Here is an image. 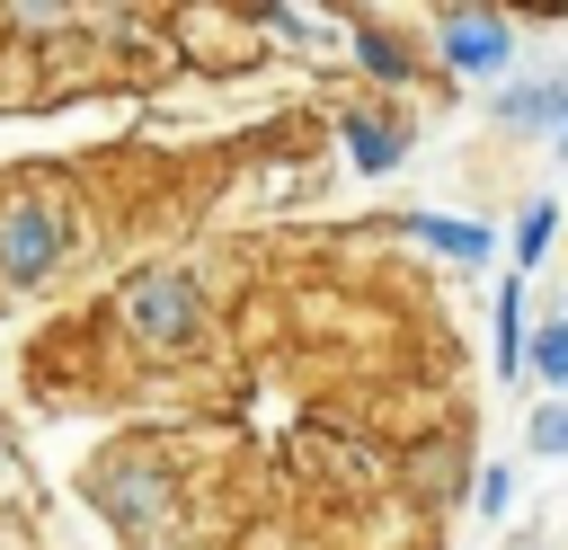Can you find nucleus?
I'll return each mask as SVG.
<instances>
[{"label": "nucleus", "instance_id": "nucleus-2", "mask_svg": "<svg viewBox=\"0 0 568 550\" xmlns=\"http://www.w3.org/2000/svg\"><path fill=\"white\" fill-rule=\"evenodd\" d=\"M98 328H115V346L142 355V364H186V355H204V337H213V293H204L195 266L142 257V266H124V275L106 284Z\"/></svg>", "mask_w": 568, "mask_h": 550}, {"label": "nucleus", "instance_id": "nucleus-8", "mask_svg": "<svg viewBox=\"0 0 568 550\" xmlns=\"http://www.w3.org/2000/svg\"><path fill=\"white\" fill-rule=\"evenodd\" d=\"M399 231H408L417 248L453 257V266H488V257H497V231H488V222H462V213H399Z\"/></svg>", "mask_w": 568, "mask_h": 550}, {"label": "nucleus", "instance_id": "nucleus-11", "mask_svg": "<svg viewBox=\"0 0 568 550\" xmlns=\"http://www.w3.org/2000/svg\"><path fill=\"white\" fill-rule=\"evenodd\" d=\"M550 240H559V204H550V195H532V204L515 213V275H532V266L550 257Z\"/></svg>", "mask_w": 568, "mask_h": 550}, {"label": "nucleus", "instance_id": "nucleus-13", "mask_svg": "<svg viewBox=\"0 0 568 550\" xmlns=\"http://www.w3.org/2000/svg\"><path fill=\"white\" fill-rule=\"evenodd\" d=\"M470 506H479V523H506V515H515V470H506V461L470 470Z\"/></svg>", "mask_w": 568, "mask_h": 550}, {"label": "nucleus", "instance_id": "nucleus-1", "mask_svg": "<svg viewBox=\"0 0 568 550\" xmlns=\"http://www.w3.org/2000/svg\"><path fill=\"white\" fill-rule=\"evenodd\" d=\"M89 248V195L71 169H0V293H53Z\"/></svg>", "mask_w": 568, "mask_h": 550}, {"label": "nucleus", "instance_id": "nucleus-10", "mask_svg": "<svg viewBox=\"0 0 568 550\" xmlns=\"http://www.w3.org/2000/svg\"><path fill=\"white\" fill-rule=\"evenodd\" d=\"M524 346H532V319H524V275L497 284V381L524 373Z\"/></svg>", "mask_w": 568, "mask_h": 550}, {"label": "nucleus", "instance_id": "nucleus-12", "mask_svg": "<svg viewBox=\"0 0 568 550\" xmlns=\"http://www.w3.org/2000/svg\"><path fill=\"white\" fill-rule=\"evenodd\" d=\"M524 373H541L550 390H568V319H541L532 346H524Z\"/></svg>", "mask_w": 568, "mask_h": 550}, {"label": "nucleus", "instance_id": "nucleus-4", "mask_svg": "<svg viewBox=\"0 0 568 550\" xmlns=\"http://www.w3.org/2000/svg\"><path fill=\"white\" fill-rule=\"evenodd\" d=\"M426 35H435V62L453 80H497L506 89V71H515V18L506 9H435Z\"/></svg>", "mask_w": 568, "mask_h": 550}, {"label": "nucleus", "instance_id": "nucleus-7", "mask_svg": "<svg viewBox=\"0 0 568 550\" xmlns=\"http://www.w3.org/2000/svg\"><path fill=\"white\" fill-rule=\"evenodd\" d=\"M497 133H568V62L559 71H524L497 89Z\"/></svg>", "mask_w": 568, "mask_h": 550}, {"label": "nucleus", "instance_id": "nucleus-15", "mask_svg": "<svg viewBox=\"0 0 568 550\" xmlns=\"http://www.w3.org/2000/svg\"><path fill=\"white\" fill-rule=\"evenodd\" d=\"M550 151H559V160H568V133H559V142H550Z\"/></svg>", "mask_w": 568, "mask_h": 550}, {"label": "nucleus", "instance_id": "nucleus-5", "mask_svg": "<svg viewBox=\"0 0 568 550\" xmlns=\"http://www.w3.org/2000/svg\"><path fill=\"white\" fill-rule=\"evenodd\" d=\"M337 151H346L355 177H390V169H408L417 124H408L390 98H355V106H337Z\"/></svg>", "mask_w": 568, "mask_h": 550}, {"label": "nucleus", "instance_id": "nucleus-9", "mask_svg": "<svg viewBox=\"0 0 568 550\" xmlns=\"http://www.w3.org/2000/svg\"><path fill=\"white\" fill-rule=\"evenodd\" d=\"M53 98V71H44V53L36 44H0V115H18V106H44Z\"/></svg>", "mask_w": 568, "mask_h": 550}, {"label": "nucleus", "instance_id": "nucleus-6", "mask_svg": "<svg viewBox=\"0 0 568 550\" xmlns=\"http://www.w3.org/2000/svg\"><path fill=\"white\" fill-rule=\"evenodd\" d=\"M346 44H355V71H364V80H373L382 98H390V89H417V80H426V53H417V44H408V35L390 27V18H373V9H364V18H346Z\"/></svg>", "mask_w": 568, "mask_h": 550}, {"label": "nucleus", "instance_id": "nucleus-3", "mask_svg": "<svg viewBox=\"0 0 568 550\" xmlns=\"http://www.w3.org/2000/svg\"><path fill=\"white\" fill-rule=\"evenodd\" d=\"M80 497H89V515H98L106 532H124V541H160V532L186 515V479H178V461H169L151 435H115V444L80 470Z\"/></svg>", "mask_w": 568, "mask_h": 550}, {"label": "nucleus", "instance_id": "nucleus-14", "mask_svg": "<svg viewBox=\"0 0 568 550\" xmlns=\"http://www.w3.org/2000/svg\"><path fill=\"white\" fill-rule=\"evenodd\" d=\"M524 435H532V452H541V461H568V399L532 408V426H524Z\"/></svg>", "mask_w": 568, "mask_h": 550}]
</instances>
